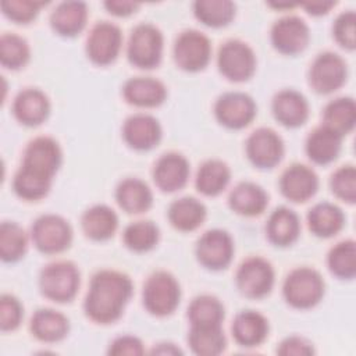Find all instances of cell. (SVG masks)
Here are the masks:
<instances>
[{"instance_id":"33","label":"cell","mask_w":356,"mask_h":356,"mask_svg":"<svg viewBox=\"0 0 356 356\" xmlns=\"http://www.w3.org/2000/svg\"><path fill=\"white\" fill-rule=\"evenodd\" d=\"M356 122V104L352 97H337L323 111V124L342 138L349 134Z\"/></svg>"},{"instance_id":"3","label":"cell","mask_w":356,"mask_h":356,"mask_svg":"<svg viewBox=\"0 0 356 356\" xmlns=\"http://www.w3.org/2000/svg\"><path fill=\"white\" fill-rule=\"evenodd\" d=\"M79 271L68 260L49 263L39 275V288L50 300L65 303L75 298L79 288Z\"/></svg>"},{"instance_id":"13","label":"cell","mask_w":356,"mask_h":356,"mask_svg":"<svg viewBox=\"0 0 356 356\" xmlns=\"http://www.w3.org/2000/svg\"><path fill=\"white\" fill-rule=\"evenodd\" d=\"M234 256V242L227 231L214 228L206 231L196 243V257L209 270L225 268Z\"/></svg>"},{"instance_id":"22","label":"cell","mask_w":356,"mask_h":356,"mask_svg":"<svg viewBox=\"0 0 356 356\" xmlns=\"http://www.w3.org/2000/svg\"><path fill=\"white\" fill-rule=\"evenodd\" d=\"M124 99L136 107H157L167 97L164 83L152 76H135L128 79L122 88Z\"/></svg>"},{"instance_id":"30","label":"cell","mask_w":356,"mask_h":356,"mask_svg":"<svg viewBox=\"0 0 356 356\" xmlns=\"http://www.w3.org/2000/svg\"><path fill=\"white\" fill-rule=\"evenodd\" d=\"M81 227L88 238L106 241L114 235L118 227V217L108 206L95 204L82 214Z\"/></svg>"},{"instance_id":"17","label":"cell","mask_w":356,"mask_h":356,"mask_svg":"<svg viewBox=\"0 0 356 356\" xmlns=\"http://www.w3.org/2000/svg\"><path fill=\"white\" fill-rule=\"evenodd\" d=\"M318 178L313 168L305 164H291L280 177V191L291 202L302 203L314 196Z\"/></svg>"},{"instance_id":"35","label":"cell","mask_w":356,"mask_h":356,"mask_svg":"<svg viewBox=\"0 0 356 356\" xmlns=\"http://www.w3.org/2000/svg\"><path fill=\"white\" fill-rule=\"evenodd\" d=\"M188 343L200 356L220 355L227 345L221 325H191Z\"/></svg>"},{"instance_id":"10","label":"cell","mask_w":356,"mask_h":356,"mask_svg":"<svg viewBox=\"0 0 356 356\" xmlns=\"http://www.w3.org/2000/svg\"><path fill=\"white\" fill-rule=\"evenodd\" d=\"M211 56V44L209 38L196 31L186 29L181 32L174 43V60L177 65L188 72L203 70Z\"/></svg>"},{"instance_id":"38","label":"cell","mask_w":356,"mask_h":356,"mask_svg":"<svg viewBox=\"0 0 356 356\" xmlns=\"http://www.w3.org/2000/svg\"><path fill=\"white\" fill-rule=\"evenodd\" d=\"M330 271L341 280H352L356 275V243L352 239L338 242L327 256Z\"/></svg>"},{"instance_id":"26","label":"cell","mask_w":356,"mask_h":356,"mask_svg":"<svg viewBox=\"0 0 356 356\" xmlns=\"http://www.w3.org/2000/svg\"><path fill=\"white\" fill-rule=\"evenodd\" d=\"M88 7L82 1H63L50 14L53 31L61 36L72 38L86 25Z\"/></svg>"},{"instance_id":"18","label":"cell","mask_w":356,"mask_h":356,"mask_svg":"<svg viewBox=\"0 0 356 356\" xmlns=\"http://www.w3.org/2000/svg\"><path fill=\"white\" fill-rule=\"evenodd\" d=\"M122 138L135 150H150L161 139V127L153 115L138 113L125 120Z\"/></svg>"},{"instance_id":"24","label":"cell","mask_w":356,"mask_h":356,"mask_svg":"<svg viewBox=\"0 0 356 356\" xmlns=\"http://www.w3.org/2000/svg\"><path fill=\"white\" fill-rule=\"evenodd\" d=\"M229 207L245 217H254L261 214L268 203L266 191L254 182H239L229 193Z\"/></svg>"},{"instance_id":"43","label":"cell","mask_w":356,"mask_h":356,"mask_svg":"<svg viewBox=\"0 0 356 356\" xmlns=\"http://www.w3.org/2000/svg\"><path fill=\"white\" fill-rule=\"evenodd\" d=\"M330 186L332 193L349 203L353 204L356 200V170L352 164L339 167L330 178Z\"/></svg>"},{"instance_id":"4","label":"cell","mask_w":356,"mask_h":356,"mask_svg":"<svg viewBox=\"0 0 356 356\" xmlns=\"http://www.w3.org/2000/svg\"><path fill=\"white\" fill-rule=\"evenodd\" d=\"M282 293L288 305L295 309H310L324 295V281L318 271L310 267L293 268L285 278Z\"/></svg>"},{"instance_id":"47","label":"cell","mask_w":356,"mask_h":356,"mask_svg":"<svg viewBox=\"0 0 356 356\" xmlns=\"http://www.w3.org/2000/svg\"><path fill=\"white\" fill-rule=\"evenodd\" d=\"M145 352L143 345L139 338L132 337V335H122L115 338L108 348L110 355L121 356V355H142Z\"/></svg>"},{"instance_id":"21","label":"cell","mask_w":356,"mask_h":356,"mask_svg":"<svg viewBox=\"0 0 356 356\" xmlns=\"http://www.w3.org/2000/svg\"><path fill=\"white\" fill-rule=\"evenodd\" d=\"M274 118L288 128H296L306 122L309 117V103L306 97L293 89H284L275 93L271 102Z\"/></svg>"},{"instance_id":"9","label":"cell","mask_w":356,"mask_h":356,"mask_svg":"<svg viewBox=\"0 0 356 356\" xmlns=\"http://www.w3.org/2000/svg\"><path fill=\"white\" fill-rule=\"evenodd\" d=\"M236 286L248 298L259 299L270 293L274 285V270L270 261L253 256L243 260L235 274Z\"/></svg>"},{"instance_id":"31","label":"cell","mask_w":356,"mask_h":356,"mask_svg":"<svg viewBox=\"0 0 356 356\" xmlns=\"http://www.w3.org/2000/svg\"><path fill=\"white\" fill-rule=\"evenodd\" d=\"M167 216L175 229L188 232L202 225L206 218V207L200 200L185 196L170 204Z\"/></svg>"},{"instance_id":"44","label":"cell","mask_w":356,"mask_h":356,"mask_svg":"<svg viewBox=\"0 0 356 356\" xmlns=\"http://www.w3.org/2000/svg\"><path fill=\"white\" fill-rule=\"evenodd\" d=\"M46 3L43 1H33V0H6L1 1L0 7L3 14L17 22V24H28L36 18L40 8Z\"/></svg>"},{"instance_id":"23","label":"cell","mask_w":356,"mask_h":356,"mask_svg":"<svg viewBox=\"0 0 356 356\" xmlns=\"http://www.w3.org/2000/svg\"><path fill=\"white\" fill-rule=\"evenodd\" d=\"M232 337L241 345L253 348L264 342L268 335L267 318L254 310H243L238 313L232 321Z\"/></svg>"},{"instance_id":"20","label":"cell","mask_w":356,"mask_h":356,"mask_svg":"<svg viewBox=\"0 0 356 356\" xmlns=\"http://www.w3.org/2000/svg\"><path fill=\"white\" fill-rule=\"evenodd\" d=\"M50 113L49 97L36 88L21 90L13 102V114L18 122L26 127H36L46 121Z\"/></svg>"},{"instance_id":"45","label":"cell","mask_w":356,"mask_h":356,"mask_svg":"<svg viewBox=\"0 0 356 356\" xmlns=\"http://www.w3.org/2000/svg\"><path fill=\"white\" fill-rule=\"evenodd\" d=\"M24 317V307L21 302L8 293L0 298V327L1 331H14L21 324Z\"/></svg>"},{"instance_id":"5","label":"cell","mask_w":356,"mask_h":356,"mask_svg":"<svg viewBox=\"0 0 356 356\" xmlns=\"http://www.w3.org/2000/svg\"><path fill=\"white\" fill-rule=\"evenodd\" d=\"M127 56L132 65L150 70L160 64L163 56V33L153 24L136 25L128 39Z\"/></svg>"},{"instance_id":"34","label":"cell","mask_w":356,"mask_h":356,"mask_svg":"<svg viewBox=\"0 0 356 356\" xmlns=\"http://www.w3.org/2000/svg\"><path fill=\"white\" fill-rule=\"evenodd\" d=\"M231 178L228 165L217 159L206 160L196 174V189L204 196H216L221 193Z\"/></svg>"},{"instance_id":"27","label":"cell","mask_w":356,"mask_h":356,"mask_svg":"<svg viewBox=\"0 0 356 356\" xmlns=\"http://www.w3.org/2000/svg\"><path fill=\"white\" fill-rule=\"evenodd\" d=\"M115 200L125 213L140 214L150 209L153 195L145 181L125 178L115 188Z\"/></svg>"},{"instance_id":"2","label":"cell","mask_w":356,"mask_h":356,"mask_svg":"<svg viewBox=\"0 0 356 356\" xmlns=\"http://www.w3.org/2000/svg\"><path fill=\"white\" fill-rule=\"evenodd\" d=\"M179 299V284L168 271H154L143 284V306L153 316L165 317L171 314L178 307Z\"/></svg>"},{"instance_id":"19","label":"cell","mask_w":356,"mask_h":356,"mask_svg":"<svg viewBox=\"0 0 356 356\" xmlns=\"http://www.w3.org/2000/svg\"><path fill=\"white\" fill-rule=\"evenodd\" d=\"M189 178L188 160L175 152L164 153L157 159L153 167V179L163 192H175L185 186Z\"/></svg>"},{"instance_id":"6","label":"cell","mask_w":356,"mask_h":356,"mask_svg":"<svg viewBox=\"0 0 356 356\" xmlns=\"http://www.w3.org/2000/svg\"><path fill=\"white\" fill-rule=\"evenodd\" d=\"M217 65L228 81L243 82L254 74L256 56L248 43L239 39H229L218 50Z\"/></svg>"},{"instance_id":"50","label":"cell","mask_w":356,"mask_h":356,"mask_svg":"<svg viewBox=\"0 0 356 356\" xmlns=\"http://www.w3.org/2000/svg\"><path fill=\"white\" fill-rule=\"evenodd\" d=\"M305 10L312 15H323L327 14L332 7H335V3L332 1H314L303 6Z\"/></svg>"},{"instance_id":"37","label":"cell","mask_w":356,"mask_h":356,"mask_svg":"<svg viewBox=\"0 0 356 356\" xmlns=\"http://www.w3.org/2000/svg\"><path fill=\"white\" fill-rule=\"evenodd\" d=\"M195 17L204 25L221 28L235 15V4L229 0H197L193 3Z\"/></svg>"},{"instance_id":"36","label":"cell","mask_w":356,"mask_h":356,"mask_svg":"<svg viewBox=\"0 0 356 356\" xmlns=\"http://www.w3.org/2000/svg\"><path fill=\"white\" fill-rule=\"evenodd\" d=\"M53 178L33 172L19 165L13 179V189L15 195L24 200L35 202L43 199L50 188Z\"/></svg>"},{"instance_id":"12","label":"cell","mask_w":356,"mask_h":356,"mask_svg":"<svg viewBox=\"0 0 356 356\" xmlns=\"http://www.w3.org/2000/svg\"><path fill=\"white\" fill-rule=\"evenodd\" d=\"M217 121L231 129L248 127L256 115L254 100L242 92H227L221 95L214 104Z\"/></svg>"},{"instance_id":"28","label":"cell","mask_w":356,"mask_h":356,"mask_svg":"<svg viewBox=\"0 0 356 356\" xmlns=\"http://www.w3.org/2000/svg\"><path fill=\"white\" fill-rule=\"evenodd\" d=\"M32 335L42 342H58L64 339L70 330L68 318L53 309H39L31 318Z\"/></svg>"},{"instance_id":"11","label":"cell","mask_w":356,"mask_h":356,"mask_svg":"<svg viewBox=\"0 0 356 356\" xmlns=\"http://www.w3.org/2000/svg\"><path fill=\"white\" fill-rule=\"evenodd\" d=\"M122 33L120 28L108 21L97 22L92 26L86 40V54L92 63L107 65L120 54Z\"/></svg>"},{"instance_id":"8","label":"cell","mask_w":356,"mask_h":356,"mask_svg":"<svg viewBox=\"0 0 356 356\" xmlns=\"http://www.w3.org/2000/svg\"><path fill=\"white\" fill-rule=\"evenodd\" d=\"M346 75L345 60L334 51H323L316 56L310 65L309 83L314 92L328 95L345 83Z\"/></svg>"},{"instance_id":"46","label":"cell","mask_w":356,"mask_h":356,"mask_svg":"<svg viewBox=\"0 0 356 356\" xmlns=\"http://www.w3.org/2000/svg\"><path fill=\"white\" fill-rule=\"evenodd\" d=\"M355 22L356 15L352 10L343 11L339 14L334 22L332 32L335 40L345 49L353 50L356 46V33H355Z\"/></svg>"},{"instance_id":"15","label":"cell","mask_w":356,"mask_h":356,"mask_svg":"<svg viewBox=\"0 0 356 356\" xmlns=\"http://www.w3.org/2000/svg\"><path fill=\"white\" fill-rule=\"evenodd\" d=\"M246 156L257 168H273L284 156V142L271 128H257L246 139Z\"/></svg>"},{"instance_id":"1","label":"cell","mask_w":356,"mask_h":356,"mask_svg":"<svg viewBox=\"0 0 356 356\" xmlns=\"http://www.w3.org/2000/svg\"><path fill=\"white\" fill-rule=\"evenodd\" d=\"M132 288L131 278L121 271H97L92 277L85 296V314L99 324L117 321L132 296Z\"/></svg>"},{"instance_id":"29","label":"cell","mask_w":356,"mask_h":356,"mask_svg":"<svg viewBox=\"0 0 356 356\" xmlns=\"http://www.w3.org/2000/svg\"><path fill=\"white\" fill-rule=\"evenodd\" d=\"M341 135L324 125H320L314 128L306 139V154L316 164H328L338 157L341 152Z\"/></svg>"},{"instance_id":"40","label":"cell","mask_w":356,"mask_h":356,"mask_svg":"<svg viewBox=\"0 0 356 356\" xmlns=\"http://www.w3.org/2000/svg\"><path fill=\"white\" fill-rule=\"evenodd\" d=\"M28 248V238L21 225L4 221L0 225V256L3 261L13 263L24 257Z\"/></svg>"},{"instance_id":"51","label":"cell","mask_w":356,"mask_h":356,"mask_svg":"<svg viewBox=\"0 0 356 356\" xmlns=\"http://www.w3.org/2000/svg\"><path fill=\"white\" fill-rule=\"evenodd\" d=\"M152 353H157V355H178L182 353L179 348H177L174 343H159L157 346L153 348Z\"/></svg>"},{"instance_id":"39","label":"cell","mask_w":356,"mask_h":356,"mask_svg":"<svg viewBox=\"0 0 356 356\" xmlns=\"http://www.w3.org/2000/svg\"><path fill=\"white\" fill-rule=\"evenodd\" d=\"M188 318L191 325H221L224 306L216 296L199 295L188 307Z\"/></svg>"},{"instance_id":"49","label":"cell","mask_w":356,"mask_h":356,"mask_svg":"<svg viewBox=\"0 0 356 356\" xmlns=\"http://www.w3.org/2000/svg\"><path fill=\"white\" fill-rule=\"evenodd\" d=\"M104 7L113 15L127 17V15H131L132 13H135L138 10L139 4L134 3V1H106Z\"/></svg>"},{"instance_id":"42","label":"cell","mask_w":356,"mask_h":356,"mask_svg":"<svg viewBox=\"0 0 356 356\" xmlns=\"http://www.w3.org/2000/svg\"><path fill=\"white\" fill-rule=\"evenodd\" d=\"M28 42L17 33H3L0 38V63L8 70H19L29 60Z\"/></svg>"},{"instance_id":"41","label":"cell","mask_w":356,"mask_h":356,"mask_svg":"<svg viewBox=\"0 0 356 356\" xmlns=\"http://www.w3.org/2000/svg\"><path fill=\"white\" fill-rule=\"evenodd\" d=\"M159 227L149 220L131 222L124 231V243L134 252H147L159 242Z\"/></svg>"},{"instance_id":"25","label":"cell","mask_w":356,"mask_h":356,"mask_svg":"<svg viewBox=\"0 0 356 356\" xmlns=\"http://www.w3.org/2000/svg\"><path fill=\"white\" fill-rule=\"evenodd\" d=\"M266 234L268 241L275 246L292 245L300 234L298 214L285 206L277 207L267 220Z\"/></svg>"},{"instance_id":"14","label":"cell","mask_w":356,"mask_h":356,"mask_svg":"<svg viewBox=\"0 0 356 356\" xmlns=\"http://www.w3.org/2000/svg\"><path fill=\"white\" fill-rule=\"evenodd\" d=\"M61 160L63 153L57 140L50 136H38L26 145L21 167L53 178Z\"/></svg>"},{"instance_id":"16","label":"cell","mask_w":356,"mask_h":356,"mask_svg":"<svg viewBox=\"0 0 356 356\" xmlns=\"http://www.w3.org/2000/svg\"><path fill=\"white\" fill-rule=\"evenodd\" d=\"M270 36L274 49L288 56L302 53L307 47L310 39L309 26L296 15H285L275 21Z\"/></svg>"},{"instance_id":"7","label":"cell","mask_w":356,"mask_h":356,"mask_svg":"<svg viewBox=\"0 0 356 356\" xmlns=\"http://www.w3.org/2000/svg\"><path fill=\"white\" fill-rule=\"evenodd\" d=\"M31 238L42 253L53 254L65 250L72 241V229L67 220L57 214H43L32 225Z\"/></svg>"},{"instance_id":"48","label":"cell","mask_w":356,"mask_h":356,"mask_svg":"<svg viewBox=\"0 0 356 356\" xmlns=\"http://www.w3.org/2000/svg\"><path fill=\"white\" fill-rule=\"evenodd\" d=\"M277 353L284 356H300V355H312L314 349L309 341L302 337H288L285 338L280 346L277 348Z\"/></svg>"},{"instance_id":"32","label":"cell","mask_w":356,"mask_h":356,"mask_svg":"<svg viewBox=\"0 0 356 356\" xmlns=\"http://www.w3.org/2000/svg\"><path fill=\"white\" fill-rule=\"evenodd\" d=\"M345 222L342 210L328 202L314 204L307 214L309 229L320 238H330L337 235Z\"/></svg>"}]
</instances>
